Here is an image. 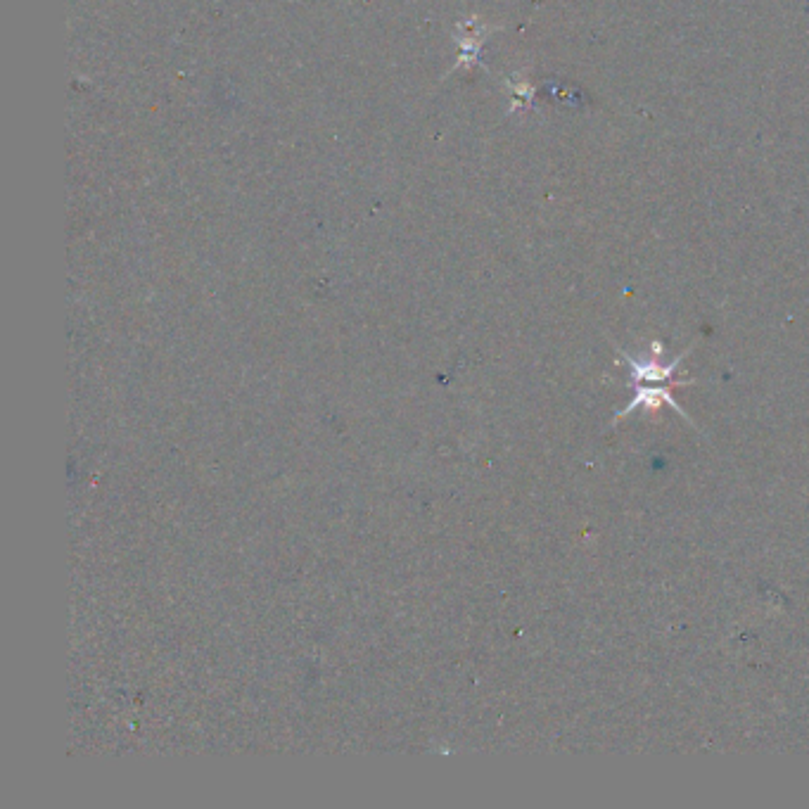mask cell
<instances>
[{
  "mask_svg": "<svg viewBox=\"0 0 809 809\" xmlns=\"http://www.w3.org/2000/svg\"><path fill=\"white\" fill-rule=\"evenodd\" d=\"M653 356L648 359H634L632 354H622V361L627 363L629 368V378H632V385H662V382H677V385H691L693 380H674V373H677V366L686 359V352L679 354L677 359L670 363L660 361L662 345L660 342H653L651 345Z\"/></svg>",
  "mask_w": 809,
  "mask_h": 809,
  "instance_id": "6da1fadb",
  "label": "cell"
}]
</instances>
